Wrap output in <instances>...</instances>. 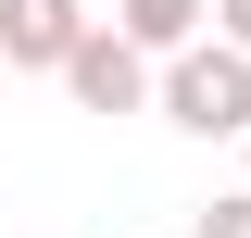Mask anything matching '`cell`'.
<instances>
[{
    "mask_svg": "<svg viewBox=\"0 0 251 238\" xmlns=\"http://www.w3.org/2000/svg\"><path fill=\"white\" fill-rule=\"evenodd\" d=\"M63 100H75V113H163V63L126 25H88V50L63 63Z\"/></svg>",
    "mask_w": 251,
    "mask_h": 238,
    "instance_id": "2",
    "label": "cell"
},
{
    "mask_svg": "<svg viewBox=\"0 0 251 238\" xmlns=\"http://www.w3.org/2000/svg\"><path fill=\"white\" fill-rule=\"evenodd\" d=\"M163 125H188V138H251V50H226V38L176 50L163 63Z\"/></svg>",
    "mask_w": 251,
    "mask_h": 238,
    "instance_id": "1",
    "label": "cell"
},
{
    "mask_svg": "<svg viewBox=\"0 0 251 238\" xmlns=\"http://www.w3.org/2000/svg\"><path fill=\"white\" fill-rule=\"evenodd\" d=\"M113 25L138 38L151 63H176V50H201V25H214V0H113Z\"/></svg>",
    "mask_w": 251,
    "mask_h": 238,
    "instance_id": "4",
    "label": "cell"
},
{
    "mask_svg": "<svg viewBox=\"0 0 251 238\" xmlns=\"http://www.w3.org/2000/svg\"><path fill=\"white\" fill-rule=\"evenodd\" d=\"M0 75H13V63H0Z\"/></svg>",
    "mask_w": 251,
    "mask_h": 238,
    "instance_id": "8",
    "label": "cell"
},
{
    "mask_svg": "<svg viewBox=\"0 0 251 238\" xmlns=\"http://www.w3.org/2000/svg\"><path fill=\"white\" fill-rule=\"evenodd\" d=\"M239 150H251V138H239ZM239 188H251V176H239Z\"/></svg>",
    "mask_w": 251,
    "mask_h": 238,
    "instance_id": "7",
    "label": "cell"
},
{
    "mask_svg": "<svg viewBox=\"0 0 251 238\" xmlns=\"http://www.w3.org/2000/svg\"><path fill=\"white\" fill-rule=\"evenodd\" d=\"M88 0H0V63H13V75H63V63L88 50Z\"/></svg>",
    "mask_w": 251,
    "mask_h": 238,
    "instance_id": "3",
    "label": "cell"
},
{
    "mask_svg": "<svg viewBox=\"0 0 251 238\" xmlns=\"http://www.w3.org/2000/svg\"><path fill=\"white\" fill-rule=\"evenodd\" d=\"M214 38H226V50H251V0H214Z\"/></svg>",
    "mask_w": 251,
    "mask_h": 238,
    "instance_id": "6",
    "label": "cell"
},
{
    "mask_svg": "<svg viewBox=\"0 0 251 238\" xmlns=\"http://www.w3.org/2000/svg\"><path fill=\"white\" fill-rule=\"evenodd\" d=\"M188 238H251V188H226V201H201V226Z\"/></svg>",
    "mask_w": 251,
    "mask_h": 238,
    "instance_id": "5",
    "label": "cell"
}]
</instances>
